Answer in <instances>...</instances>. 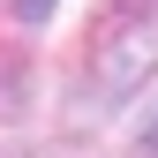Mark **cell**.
<instances>
[{
    "mask_svg": "<svg viewBox=\"0 0 158 158\" xmlns=\"http://www.w3.org/2000/svg\"><path fill=\"white\" fill-rule=\"evenodd\" d=\"M143 158H158V121H151V128H143Z\"/></svg>",
    "mask_w": 158,
    "mask_h": 158,
    "instance_id": "3",
    "label": "cell"
},
{
    "mask_svg": "<svg viewBox=\"0 0 158 158\" xmlns=\"http://www.w3.org/2000/svg\"><path fill=\"white\" fill-rule=\"evenodd\" d=\"M113 15H128V23H143V30H158V0H113Z\"/></svg>",
    "mask_w": 158,
    "mask_h": 158,
    "instance_id": "1",
    "label": "cell"
},
{
    "mask_svg": "<svg viewBox=\"0 0 158 158\" xmlns=\"http://www.w3.org/2000/svg\"><path fill=\"white\" fill-rule=\"evenodd\" d=\"M15 15H23V23H45V15H53V0H15Z\"/></svg>",
    "mask_w": 158,
    "mask_h": 158,
    "instance_id": "2",
    "label": "cell"
}]
</instances>
